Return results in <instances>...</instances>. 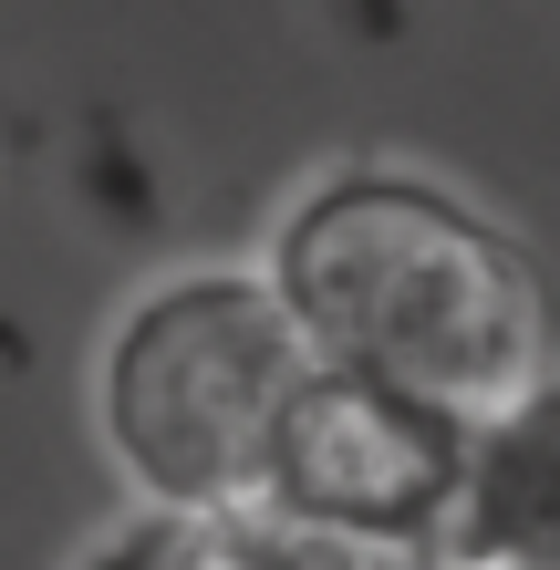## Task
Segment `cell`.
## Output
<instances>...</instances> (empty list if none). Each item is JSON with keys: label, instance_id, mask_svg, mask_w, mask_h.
Returning <instances> with one entry per match:
<instances>
[{"label": "cell", "instance_id": "6da1fadb", "mask_svg": "<svg viewBox=\"0 0 560 570\" xmlns=\"http://www.w3.org/2000/svg\"><path fill=\"white\" fill-rule=\"evenodd\" d=\"M271 291L322 374L394 384L456 425H488L550 374V291L478 197L415 166H333L271 228Z\"/></svg>", "mask_w": 560, "mask_h": 570}, {"label": "cell", "instance_id": "7a4b0ae2", "mask_svg": "<svg viewBox=\"0 0 560 570\" xmlns=\"http://www.w3.org/2000/svg\"><path fill=\"white\" fill-rule=\"evenodd\" d=\"M322 374L271 271H177L94 353V425L136 509L259 519L281 425Z\"/></svg>", "mask_w": 560, "mask_h": 570}, {"label": "cell", "instance_id": "3957f363", "mask_svg": "<svg viewBox=\"0 0 560 570\" xmlns=\"http://www.w3.org/2000/svg\"><path fill=\"white\" fill-rule=\"evenodd\" d=\"M468 435L478 425L415 405L394 384L312 374L281 425L259 509L291 529H322V540H353V550H446L456 488H468Z\"/></svg>", "mask_w": 560, "mask_h": 570}, {"label": "cell", "instance_id": "277c9868", "mask_svg": "<svg viewBox=\"0 0 560 570\" xmlns=\"http://www.w3.org/2000/svg\"><path fill=\"white\" fill-rule=\"evenodd\" d=\"M446 560L468 570H560V363L468 435Z\"/></svg>", "mask_w": 560, "mask_h": 570}, {"label": "cell", "instance_id": "5b68a950", "mask_svg": "<svg viewBox=\"0 0 560 570\" xmlns=\"http://www.w3.org/2000/svg\"><path fill=\"white\" fill-rule=\"evenodd\" d=\"M73 570H249V550H239V519H167V509H136L125 529H105Z\"/></svg>", "mask_w": 560, "mask_h": 570}, {"label": "cell", "instance_id": "8992f818", "mask_svg": "<svg viewBox=\"0 0 560 570\" xmlns=\"http://www.w3.org/2000/svg\"><path fill=\"white\" fill-rule=\"evenodd\" d=\"M425 570H468V560H446V550H425Z\"/></svg>", "mask_w": 560, "mask_h": 570}]
</instances>
